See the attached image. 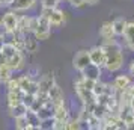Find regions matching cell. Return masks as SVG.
Returning <instances> with one entry per match:
<instances>
[{
  "label": "cell",
  "mask_w": 134,
  "mask_h": 130,
  "mask_svg": "<svg viewBox=\"0 0 134 130\" xmlns=\"http://www.w3.org/2000/svg\"><path fill=\"white\" fill-rule=\"evenodd\" d=\"M26 118H27V123H29V129L27 130H39L41 126V119L38 117V113L32 109H27L26 112Z\"/></svg>",
  "instance_id": "e0dca14e"
},
{
  "label": "cell",
  "mask_w": 134,
  "mask_h": 130,
  "mask_svg": "<svg viewBox=\"0 0 134 130\" xmlns=\"http://www.w3.org/2000/svg\"><path fill=\"white\" fill-rule=\"evenodd\" d=\"M9 6V2L8 0H0V8H6Z\"/></svg>",
  "instance_id": "74e56055"
},
{
  "label": "cell",
  "mask_w": 134,
  "mask_h": 130,
  "mask_svg": "<svg viewBox=\"0 0 134 130\" xmlns=\"http://www.w3.org/2000/svg\"><path fill=\"white\" fill-rule=\"evenodd\" d=\"M47 95H48V100L53 103V105H62V103H65V94L62 91V88L54 83L53 86L50 88L48 91H47Z\"/></svg>",
  "instance_id": "52a82bcc"
},
{
  "label": "cell",
  "mask_w": 134,
  "mask_h": 130,
  "mask_svg": "<svg viewBox=\"0 0 134 130\" xmlns=\"http://www.w3.org/2000/svg\"><path fill=\"white\" fill-rule=\"evenodd\" d=\"M8 2H9V5H11V2H12V0H8Z\"/></svg>",
  "instance_id": "f35d334b"
},
{
  "label": "cell",
  "mask_w": 134,
  "mask_h": 130,
  "mask_svg": "<svg viewBox=\"0 0 134 130\" xmlns=\"http://www.w3.org/2000/svg\"><path fill=\"white\" fill-rule=\"evenodd\" d=\"M124 39H125V44L127 47L131 51H134V21H128L127 27H125V32H124Z\"/></svg>",
  "instance_id": "5bb4252c"
},
{
  "label": "cell",
  "mask_w": 134,
  "mask_h": 130,
  "mask_svg": "<svg viewBox=\"0 0 134 130\" xmlns=\"http://www.w3.org/2000/svg\"><path fill=\"white\" fill-rule=\"evenodd\" d=\"M105 50V67L109 73H116L124 67V51H122V45L115 38L111 39H103L101 44Z\"/></svg>",
  "instance_id": "6da1fadb"
},
{
  "label": "cell",
  "mask_w": 134,
  "mask_h": 130,
  "mask_svg": "<svg viewBox=\"0 0 134 130\" xmlns=\"http://www.w3.org/2000/svg\"><path fill=\"white\" fill-rule=\"evenodd\" d=\"M38 0H12L11 2V9L15 11V12H23V11H27L36 5Z\"/></svg>",
  "instance_id": "7c38bea8"
},
{
  "label": "cell",
  "mask_w": 134,
  "mask_h": 130,
  "mask_svg": "<svg viewBox=\"0 0 134 130\" xmlns=\"http://www.w3.org/2000/svg\"><path fill=\"white\" fill-rule=\"evenodd\" d=\"M39 49V41H38L33 33H26V43H24V53H36Z\"/></svg>",
  "instance_id": "9a60e30c"
},
{
  "label": "cell",
  "mask_w": 134,
  "mask_h": 130,
  "mask_svg": "<svg viewBox=\"0 0 134 130\" xmlns=\"http://www.w3.org/2000/svg\"><path fill=\"white\" fill-rule=\"evenodd\" d=\"M131 83H133V80H131L130 74H121V76H116L115 77L111 86H113V91H115V92H122V91H125Z\"/></svg>",
  "instance_id": "9c48e42d"
},
{
  "label": "cell",
  "mask_w": 134,
  "mask_h": 130,
  "mask_svg": "<svg viewBox=\"0 0 134 130\" xmlns=\"http://www.w3.org/2000/svg\"><path fill=\"white\" fill-rule=\"evenodd\" d=\"M17 21H18V14L12 9L5 12L2 17V24L8 29V32H14L17 29Z\"/></svg>",
  "instance_id": "ba28073f"
},
{
  "label": "cell",
  "mask_w": 134,
  "mask_h": 130,
  "mask_svg": "<svg viewBox=\"0 0 134 130\" xmlns=\"http://www.w3.org/2000/svg\"><path fill=\"white\" fill-rule=\"evenodd\" d=\"M33 35L38 41H45L48 39L51 35V24H50L48 18H45L42 15H38V24L36 29L33 30Z\"/></svg>",
  "instance_id": "7a4b0ae2"
},
{
  "label": "cell",
  "mask_w": 134,
  "mask_h": 130,
  "mask_svg": "<svg viewBox=\"0 0 134 130\" xmlns=\"http://www.w3.org/2000/svg\"><path fill=\"white\" fill-rule=\"evenodd\" d=\"M17 30L23 32V33H30V17L27 15H18V21H17Z\"/></svg>",
  "instance_id": "cb8c5ba5"
},
{
  "label": "cell",
  "mask_w": 134,
  "mask_h": 130,
  "mask_svg": "<svg viewBox=\"0 0 134 130\" xmlns=\"http://www.w3.org/2000/svg\"><path fill=\"white\" fill-rule=\"evenodd\" d=\"M89 58H91L92 64L98 65L99 68L105 67V50L103 45H95V47L89 49Z\"/></svg>",
  "instance_id": "5b68a950"
},
{
  "label": "cell",
  "mask_w": 134,
  "mask_h": 130,
  "mask_svg": "<svg viewBox=\"0 0 134 130\" xmlns=\"http://www.w3.org/2000/svg\"><path fill=\"white\" fill-rule=\"evenodd\" d=\"M12 70L9 68V65L8 64H3V65H0V83L2 85H5L11 77H12Z\"/></svg>",
  "instance_id": "d4e9b609"
},
{
  "label": "cell",
  "mask_w": 134,
  "mask_h": 130,
  "mask_svg": "<svg viewBox=\"0 0 134 130\" xmlns=\"http://www.w3.org/2000/svg\"><path fill=\"white\" fill-rule=\"evenodd\" d=\"M130 76H134V59L131 61V64H130Z\"/></svg>",
  "instance_id": "8d00e7d4"
},
{
  "label": "cell",
  "mask_w": 134,
  "mask_h": 130,
  "mask_svg": "<svg viewBox=\"0 0 134 130\" xmlns=\"http://www.w3.org/2000/svg\"><path fill=\"white\" fill-rule=\"evenodd\" d=\"M48 21H50V24H51V27H60V26L65 24V21H66V14L63 12L62 9L54 8L53 12H51V15H50Z\"/></svg>",
  "instance_id": "8fae6325"
},
{
  "label": "cell",
  "mask_w": 134,
  "mask_h": 130,
  "mask_svg": "<svg viewBox=\"0 0 134 130\" xmlns=\"http://www.w3.org/2000/svg\"><path fill=\"white\" fill-rule=\"evenodd\" d=\"M53 9H54V8H42L39 15H42V17H45V18H50V15H51V12H53Z\"/></svg>",
  "instance_id": "e575fe53"
},
{
  "label": "cell",
  "mask_w": 134,
  "mask_h": 130,
  "mask_svg": "<svg viewBox=\"0 0 134 130\" xmlns=\"http://www.w3.org/2000/svg\"><path fill=\"white\" fill-rule=\"evenodd\" d=\"M99 37L103 39H111L115 38V30H113V24L111 21H104L101 27H99Z\"/></svg>",
  "instance_id": "d6986e66"
},
{
  "label": "cell",
  "mask_w": 134,
  "mask_h": 130,
  "mask_svg": "<svg viewBox=\"0 0 134 130\" xmlns=\"http://www.w3.org/2000/svg\"><path fill=\"white\" fill-rule=\"evenodd\" d=\"M91 64V58H89V50L86 49H81L79 51H75V55L72 58V67L74 70H77V71H81L83 68H86L87 65Z\"/></svg>",
  "instance_id": "277c9868"
},
{
  "label": "cell",
  "mask_w": 134,
  "mask_h": 130,
  "mask_svg": "<svg viewBox=\"0 0 134 130\" xmlns=\"http://www.w3.org/2000/svg\"><path fill=\"white\" fill-rule=\"evenodd\" d=\"M35 98H36V95L35 94H29V92H23V103H24L27 107H30L32 105H33V101H35Z\"/></svg>",
  "instance_id": "4dcf8cb0"
},
{
  "label": "cell",
  "mask_w": 134,
  "mask_h": 130,
  "mask_svg": "<svg viewBox=\"0 0 134 130\" xmlns=\"http://www.w3.org/2000/svg\"><path fill=\"white\" fill-rule=\"evenodd\" d=\"M27 106L21 101V103H18V105L15 106H11V107H8V115L11 118H15V117H20V115H24L26 112H27Z\"/></svg>",
  "instance_id": "603a6c76"
},
{
  "label": "cell",
  "mask_w": 134,
  "mask_h": 130,
  "mask_svg": "<svg viewBox=\"0 0 134 130\" xmlns=\"http://www.w3.org/2000/svg\"><path fill=\"white\" fill-rule=\"evenodd\" d=\"M32 80H33V79H32L30 74H23V76H20V77H18V86H20V89H21L23 92H26Z\"/></svg>",
  "instance_id": "4316f807"
},
{
  "label": "cell",
  "mask_w": 134,
  "mask_h": 130,
  "mask_svg": "<svg viewBox=\"0 0 134 130\" xmlns=\"http://www.w3.org/2000/svg\"><path fill=\"white\" fill-rule=\"evenodd\" d=\"M17 51H21V50H18L14 44H11L9 41H3V43H0V53L5 56V58H11L12 55H15Z\"/></svg>",
  "instance_id": "7402d4cb"
},
{
  "label": "cell",
  "mask_w": 134,
  "mask_h": 130,
  "mask_svg": "<svg viewBox=\"0 0 134 130\" xmlns=\"http://www.w3.org/2000/svg\"><path fill=\"white\" fill-rule=\"evenodd\" d=\"M81 129V121L77 118H69L66 121V130H79Z\"/></svg>",
  "instance_id": "83f0119b"
},
{
  "label": "cell",
  "mask_w": 134,
  "mask_h": 130,
  "mask_svg": "<svg viewBox=\"0 0 134 130\" xmlns=\"http://www.w3.org/2000/svg\"><path fill=\"white\" fill-rule=\"evenodd\" d=\"M14 123H15V129L17 130H27L29 129V123H27V118L24 115H20V117L14 118Z\"/></svg>",
  "instance_id": "484cf974"
},
{
  "label": "cell",
  "mask_w": 134,
  "mask_h": 130,
  "mask_svg": "<svg viewBox=\"0 0 134 130\" xmlns=\"http://www.w3.org/2000/svg\"><path fill=\"white\" fill-rule=\"evenodd\" d=\"M21 100H23V91H21V89H17V91H8V94H6L8 107L21 103Z\"/></svg>",
  "instance_id": "ffe728a7"
},
{
  "label": "cell",
  "mask_w": 134,
  "mask_h": 130,
  "mask_svg": "<svg viewBox=\"0 0 134 130\" xmlns=\"http://www.w3.org/2000/svg\"><path fill=\"white\" fill-rule=\"evenodd\" d=\"M5 85H6L8 91H17V89H20V86H18V77H17V79H15V77H11Z\"/></svg>",
  "instance_id": "f546056e"
},
{
  "label": "cell",
  "mask_w": 134,
  "mask_h": 130,
  "mask_svg": "<svg viewBox=\"0 0 134 130\" xmlns=\"http://www.w3.org/2000/svg\"><path fill=\"white\" fill-rule=\"evenodd\" d=\"M57 2H62V0H57Z\"/></svg>",
  "instance_id": "60d3db41"
},
{
  "label": "cell",
  "mask_w": 134,
  "mask_h": 130,
  "mask_svg": "<svg viewBox=\"0 0 134 130\" xmlns=\"http://www.w3.org/2000/svg\"><path fill=\"white\" fill-rule=\"evenodd\" d=\"M57 0H41V6L42 8H57Z\"/></svg>",
  "instance_id": "d6a6232c"
},
{
  "label": "cell",
  "mask_w": 134,
  "mask_h": 130,
  "mask_svg": "<svg viewBox=\"0 0 134 130\" xmlns=\"http://www.w3.org/2000/svg\"><path fill=\"white\" fill-rule=\"evenodd\" d=\"M86 5H89V6H95V5H98L99 3V0H85Z\"/></svg>",
  "instance_id": "d590c367"
},
{
  "label": "cell",
  "mask_w": 134,
  "mask_h": 130,
  "mask_svg": "<svg viewBox=\"0 0 134 130\" xmlns=\"http://www.w3.org/2000/svg\"><path fill=\"white\" fill-rule=\"evenodd\" d=\"M53 112H54V105H53L50 100H47V101L36 111V113H38V117H39V119H45V118L53 117Z\"/></svg>",
  "instance_id": "2e32d148"
},
{
  "label": "cell",
  "mask_w": 134,
  "mask_h": 130,
  "mask_svg": "<svg viewBox=\"0 0 134 130\" xmlns=\"http://www.w3.org/2000/svg\"><path fill=\"white\" fill-rule=\"evenodd\" d=\"M0 24H2V18H0Z\"/></svg>",
  "instance_id": "ab89813d"
},
{
  "label": "cell",
  "mask_w": 134,
  "mask_h": 130,
  "mask_svg": "<svg viewBox=\"0 0 134 130\" xmlns=\"http://www.w3.org/2000/svg\"><path fill=\"white\" fill-rule=\"evenodd\" d=\"M74 91H75V95L79 97V100L83 103L85 107L91 106L92 103H95V95H93V92H92L91 89H87V88L83 86V85L80 83L79 79L74 82Z\"/></svg>",
  "instance_id": "3957f363"
},
{
  "label": "cell",
  "mask_w": 134,
  "mask_h": 130,
  "mask_svg": "<svg viewBox=\"0 0 134 130\" xmlns=\"http://www.w3.org/2000/svg\"><path fill=\"white\" fill-rule=\"evenodd\" d=\"M53 130H66V121L54 119V123H53Z\"/></svg>",
  "instance_id": "1f68e13d"
},
{
  "label": "cell",
  "mask_w": 134,
  "mask_h": 130,
  "mask_svg": "<svg viewBox=\"0 0 134 130\" xmlns=\"http://www.w3.org/2000/svg\"><path fill=\"white\" fill-rule=\"evenodd\" d=\"M53 118H54V119H62V121H68V119H69V111H68V107L65 106V103L54 106Z\"/></svg>",
  "instance_id": "ac0fdd59"
},
{
  "label": "cell",
  "mask_w": 134,
  "mask_h": 130,
  "mask_svg": "<svg viewBox=\"0 0 134 130\" xmlns=\"http://www.w3.org/2000/svg\"><path fill=\"white\" fill-rule=\"evenodd\" d=\"M80 74L83 77H87V79H92V80H99L101 79V74H103V68H99L95 64H89L86 68H83L80 71Z\"/></svg>",
  "instance_id": "30bf717a"
},
{
  "label": "cell",
  "mask_w": 134,
  "mask_h": 130,
  "mask_svg": "<svg viewBox=\"0 0 134 130\" xmlns=\"http://www.w3.org/2000/svg\"><path fill=\"white\" fill-rule=\"evenodd\" d=\"M68 2H69V5H71L72 8H77V9L86 6V2H85V0H68Z\"/></svg>",
  "instance_id": "836d02e7"
},
{
  "label": "cell",
  "mask_w": 134,
  "mask_h": 130,
  "mask_svg": "<svg viewBox=\"0 0 134 130\" xmlns=\"http://www.w3.org/2000/svg\"><path fill=\"white\" fill-rule=\"evenodd\" d=\"M53 123H54V118H45V119H41V126H39V130H50L53 129Z\"/></svg>",
  "instance_id": "f1b7e54d"
},
{
  "label": "cell",
  "mask_w": 134,
  "mask_h": 130,
  "mask_svg": "<svg viewBox=\"0 0 134 130\" xmlns=\"http://www.w3.org/2000/svg\"><path fill=\"white\" fill-rule=\"evenodd\" d=\"M56 83V79L53 74H44L39 80H38V85H39V91H38V94H47V91H48L50 88L53 86Z\"/></svg>",
  "instance_id": "4fadbf2b"
},
{
  "label": "cell",
  "mask_w": 134,
  "mask_h": 130,
  "mask_svg": "<svg viewBox=\"0 0 134 130\" xmlns=\"http://www.w3.org/2000/svg\"><path fill=\"white\" fill-rule=\"evenodd\" d=\"M6 64L9 65V68L12 71H21L26 67V56L24 51H17L15 55L6 59Z\"/></svg>",
  "instance_id": "8992f818"
},
{
  "label": "cell",
  "mask_w": 134,
  "mask_h": 130,
  "mask_svg": "<svg viewBox=\"0 0 134 130\" xmlns=\"http://www.w3.org/2000/svg\"><path fill=\"white\" fill-rule=\"evenodd\" d=\"M127 20L124 18V17H118L111 21V24H113V30H115V37H122L124 35V32H125V27H127Z\"/></svg>",
  "instance_id": "44dd1931"
}]
</instances>
